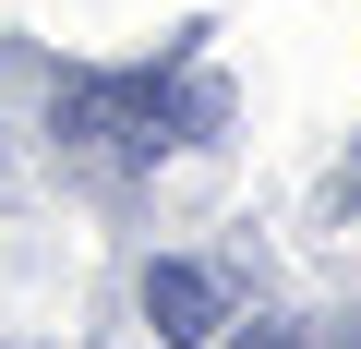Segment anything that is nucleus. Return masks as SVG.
<instances>
[{
	"label": "nucleus",
	"mask_w": 361,
	"mask_h": 349,
	"mask_svg": "<svg viewBox=\"0 0 361 349\" xmlns=\"http://www.w3.org/2000/svg\"><path fill=\"white\" fill-rule=\"evenodd\" d=\"M180 121H217V85H157V73H73L61 85V145H85V157H109V169H145V157H169V145H193Z\"/></svg>",
	"instance_id": "1"
},
{
	"label": "nucleus",
	"mask_w": 361,
	"mask_h": 349,
	"mask_svg": "<svg viewBox=\"0 0 361 349\" xmlns=\"http://www.w3.org/2000/svg\"><path fill=\"white\" fill-rule=\"evenodd\" d=\"M145 325H157L169 349L217 337V325H229V289H217V265H145Z\"/></svg>",
	"instance_id": "2"
},
{
	"label": "nucleus",
	"mask_w": 361,
	"mask_h": 349,
	"mask_svg": "<svg viewBox=\"0 0 361 349\" xmlns=\"http://www.w3.org/2000/svg\"><path fill=\"white\" fill-rule=\"evenodd\" d=\"M241 349H301V337L289 325H241Z\"/></svg>",
	"instance_id": "3"
},
{
	"label": "nucleus",
	"mask_w": 361,
	"mask_h": 349,
	"mask_svg": "<svg viewBox=\"0 0 361 349\" xmlns=\"http://www.w3.org/2000/svg\"><path fill=\"white\" fill-rule=\"evenodd\" d=\"M349 205H361V157H349Z\"/></svg>",
	"instance_id": "4"
}]
</instances>
